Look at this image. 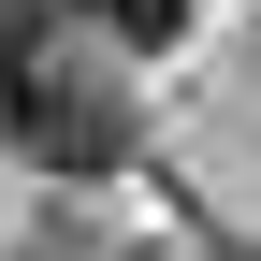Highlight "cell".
<instances>
[{"label": "cell", "instance_id": "obj_1", "mask_svg": "<svg viewBox=\"0 0 261 261\" xmlns=\"http://www.w3.org/2000/svg\"><path fill=\"white\" fill-rule=\"evenodd\" d=\"M0 116H15V145L44 160V174H116L130 160V102L102 73H58V58H29V73L0 87Z\"/></svg>", "mask_w": 261, "mask_h": 261}, {"label": "cell", "instance_id": "obj_2", "mask_svg": "<svg viewBox=\"0 0 261 261\" xmlns=\"http://www.w3.org/2000/svg\"><path fill=\"white\" fill-rule=\"evenodd\" d=\"M102 29H116V44H174V29H189V0H102Z\"/></svg>", "mask_w": 261, "mask_h": 261}]
</instances>
